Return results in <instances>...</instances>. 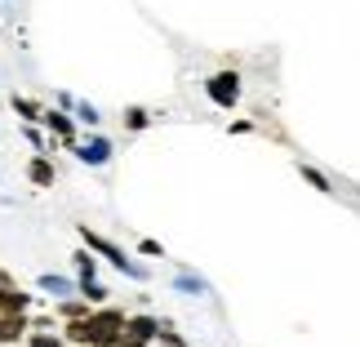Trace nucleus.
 <instances>
[{"label":"nucleus","mask_w":360,"mask_h":347,"mask_svg":"<svg viewBox=\"0 0 360 347\" xmlns=\"http://www.w3.org/2000/svg\"><path fill=\"white\" fill-rule=\"evenodd\" d=\"M27 308H32V294H22L13 285H0V316H27Z\"/></svg>","instance_id":"obj_4"},{"label":"nucleus","mask_w":360,"mask_h":347,"mask_svg":"<svg viewBox=\"0 0 360 347\" xmlns=\"http://www.w3.org/2000/svg\"><path fill=\"white\" fill-rule=\"evenodd\" d=\"M124 329H129V334H138V339H156L160 334V321L156 316H124Z\"/></svg>","instance_id":"obj_7"},{"label":"nucleus","mask_w":360,"mask_h":347,"mask_svg":"<svg viewBox=\"0 0 360 347\" xmlns=\"http://www.w3.org/2000/svg\"><path fill=\"white\" fill-rule=\"evenodd\" d=\"M58 312L67 316V321H76V316H89V303H63Z\"/></svg>","instance_id":"obj_17"},{"label":"nucleus","mask_w":360,"mask_h":347,"mask_svg":"<svg viewBox=\"0 0 360 347\" xmlns=\"http://www.w3.org/2000/svg\"><path fill=\"white\" fill-rule=\"evenodd\" d=\"M76 116H80V120H89V125H98V107H89V103H80V107H76Z\"/></svg>","instance_id":"obj_19"},{"label":"nucleus","mask_w":360,"mask_h":347,"mask_svg":"<svg viewBox=\"0 0 360 347\" xmlns=\"http://www.w3.org/2000/svg\"><path fill=\"white\" fill-rule=\"evenodd\" d=\"M40 125H49L53 134H63L67 143H76V125H72V116H63V112H40Z\"/></svg>","instance_id":"obj_8"},{"label":"nucleus","mask_w":360,"mask_h":347,"mask_svg":"<svg viewBox=\"0 0 360 347\" xmlns=\"http://www.w3.org/2000/svg\"><path fill=\"white\" fill-rule=\"evenodd\" d=\"M13 112L27 116V120H40V107H36L32 99H18V94H13Z\"/></svg>","instance_id":"obj_14"},{"label":"nucleus","mask_w":360,"mask_h":347,"mask_svg":"<svg viewBox=\"0 0 360 347\" xmlns=\"http://www.w3.org/2000/svg\"><path fill=\"white\" fill-rule=\"evenodd\" d=\"M76 156L85 165H107V160H112V143H107V138H94V143L76 147Z\"/></svg>","instance_id":"obj_6"},{"label":"nucleus","mask_w":360,"mask_h":347,"mask_svg":"<svg viewBox=\"0 0 360 347\" xmlns=\"http://www.w3.org/2000/svg\"><path fill=\"white\" fill-rule=\"evenodd\" d=\"M27 347H63V334H45V329H36V334H22Z\"/></svg>","instance_id":"obj_12"},{"label":"nucleus","mask_w":360,"mask_h":347,"mask_svg":"<svg viewBox=\"0 0 360 347\" xmlns=\"http://www.w3.org/2000/svg\"><path fill=\"white\" fill-rule=\"evenodd\" d=\"M298 174H302V178H307V183H316V187H321V191H325V196H334V183H329V178H325L321 170H311V165H298Z\"/></svg>","instance_id":"obj_10"},{"label":"nucleus","mask_w":360,"mask_h":347,"mask_svg":"<svg viewBox=\"0 0 360 347\" xmlns=\"http://www.w3.org/2000/svg\"><path fill=\"white\" fill-rule=\"evenodd\" d=\"M147 125H151L147 107H129V112H124V130H147Z\"/></svg>","instance_id":"obj_11"},{"label":"nucleus","mask_w":360,"mask_h":347,"mask_svg":"<svg viewBox=\"0 0 360 347\" xmlns=\"http://www.w3.org/2000/svg\"><path fill=\"white\" fill-rule=\"evenodd\" d=\"M76 272H80V281H94V276H98V267H94L89 254H76Z\"/></svg>","instance_id":"obj_16"},{"label":"nucleus","mask_w":360,"mask_h":347,"mask_svg":"<svg viewBox=\"0 0 360 347\" xmlns=\"http://www.w3.org/2000/svg\"><path fill=\"white\" fill-rule=\"evenodd\" d=\"M80 236H85V245L89 249H98V254L107 258V263H116V267L124 272V276H138V281H147V267H138V263L124 254V249H116L112 241H107V236H98V232H89V227H80Z\"/></svg>","instance_id":"obj_2"},{"label":"nucleus","mask_w":360,"mask_h":347,"mask_svg":"<svg viewBox=\"0 0 360 347\" xmlns=\"http://www.w3.org/2000/svg\"><path fill=\"white\" fill-rule=\"evenodd\" d=\"M63 339H72V343H80V347H89V325H85V316H76L72 325H67V334Z\"/></svg>","instance_id":"obj_13"},{"label":"nucleus","mask_w":360,"mask_h":347,"mask_svg":"<svg viewBox=\"0 0 360 347\" xmlns=\"http://www.w3.org/2000/svg\"><path fill=\"white\" fill-rule=\"evenodd\" d=\"M205 94H210V103H218V107H236L240 103V76L236 72H214L205 80Z\"/></svg>","instance_id":"obj_3"},{"label":"nucleus","mask_w":360,"mask_h":347,"mask_svg":"<svg viewBox=\"0 0 360 347\" xmlns=\"http://www.w3.org/2000/svg\"><path fill=\"white\" fill-rule=\"evenodd\" d=\"M27 178H32L36 187H53V165H49V156H32V165H27Z\"/></svg>","instance_id":"obj_9"},{"label":"nucleus","mask_w":360,"mask_h":347,"mask_svg":"<svg viewBox=\"0 0 360 347\" xmlns=\"http://www.w3.org/2000/svg\"><path fill=\"white\" fill-rule=\"evenodd\" d=\"M85 325H89V347H103L124 329V312L120 308H89Z\"/></svg>","instance_id":"obj_1"},{"label":"nucleus","mask_w":360,"mask_h":347,"mask_svg":"<svg viewBox=\"0 0 360 347\" xmlns=\"http://www.w3.org/2000/svg\"><path fill=\"white\" fill-rule=\"evenodd\" d=\"M80 289H85L94 303H103V298H107V289H103V285H94V281H80Z\"/></svg>","instance_id":"obj_18"},{"label":"nucleus","mask_w":360,"mask_h":347,"mask_svg":"<svg viewBox=\"0 0 360 347\" xmlns=\"http://www.w3.org/2000/svg\"><path fill=\"white\" fill-rule=\"evenodd\" d=\"M138 249H143V254H147V258H165V249H160L156 241H143V245H138Z\"/></svg>","instance_id":"obj_20"},{"label":"nucleus","mask_w":360,"mask_h":347,"mask_svg":"<svg viewBox=\"0 0 360 347\" xmlns=\"http://www.w3.org/2000/svg\"><path fill=\"white\" fill-rule=\"evenodd\" d=\"M27 316H0V347H9V343H22V334H27Z\"/></svg>","instance_id":"obj_5"},{"label":"nucleus","mask_w":360,"mask_h":347,"mask_svg":"<svg viewBox=\"0 0 360 347\" xmlns=\"http://www.w3.org/2000/svg\"><path fill=\"white\" fill-rule=\"evenodd\" d=\"M40 285H45L49 294H72V281H63V276H40Z\"/></svg>","instance_id":"obj_15"}]
</instances>
